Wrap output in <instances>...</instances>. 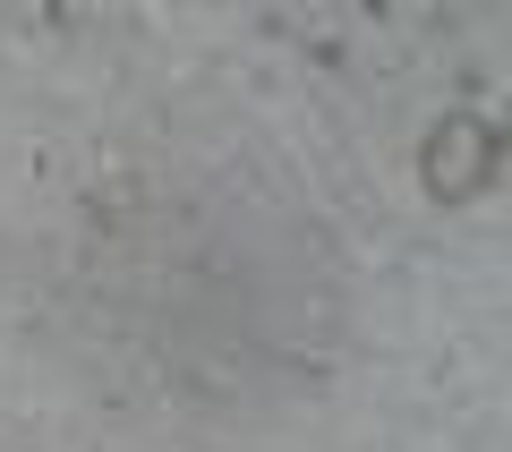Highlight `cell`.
Returning a JSON list of instances; mask_svg holds the SVG:
<instances>
[{"mask_svg":"<svg viewBox=\"0 0 512 452\" xmlns=\"http://www.w3.org/2000/svg\"><path fill=\"white\" fill-rule=\"evenodd\" d=\"M419 180H427L436 205L478 197V188L495 180V128L478 120V111H444V120L427 128V145H419Z\"/></svg>","mask_w":512,"mask_h":452,"instance_id":"6da1fadb","label":"cell"}]
</instances>
